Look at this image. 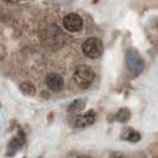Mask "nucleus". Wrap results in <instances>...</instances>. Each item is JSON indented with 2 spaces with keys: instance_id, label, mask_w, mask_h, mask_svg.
I'll list each match as a JSON object with an SVG mask.
<instances>
[{
  "instance_id": "1",
  "label": "nucleus",
  "mask_w": 158,
  "mask_h": 158,
  "mask_svg": "<svg viewBox=\"0 0 158 158\" xmlns=\"http://www.w3.org/2000/svg\"><path fill=\"white\" fill-rule=\"evenodd\" d=\"M95 78V73L91 67L86 64L79 65L74 73V79L78 86L82 89H88Z\"/></svg>"
},
{
  "instance_id": "2",
  "label": "nucleus",
  "mask_w": 158,
  "mask_h": 158,
  "mask_svg": "<svg viewBox=\"0 0 158 158\" xmlns=\"http://www.w3.org/2000/svg\"><path fill=\"white\" fill-rule=\"evenodd\" d=\"M82 50L86 57L95 59L103 55L104 46L100 39L96 37H91L85 41L82 44Z\"/></svg>"
},
{
  "instance_id": "3",
  "label": "nucleus",
  "mask_w": 158,
  "mask_h": 158,
  "mask_svg": "<svg viewBox=\"0 0 158 158\" xmlns=\"http://www.w3.org/2000/svg\"><path fill=\"white\" fill-rule=\"evenodd\" d=\"M96 113L94 110H89L83 114H76L71 120L73 127L81 129L90 127L95 122Z\"/></svg>"
},
{
  "instance_id": "4",
  "label": "nucleus",
  "mask_w": 158,
  "mask_h": 158,
  "mask_svg": "<svg viewBox=\"0 0 158 158\" xmlns=\"http://www.w3.org/2000/svg\"><path fill=\"white\" fill-rule=\"evenodd\" d=\"M126 64L128 68L133 74L139 75L142 72L144 64L142 59L135 50H130L126 56Z\"/></svg>"
},
{
  "instance_id": "5",
  "label": "nucleus",
  "mask_w": 158,
  "mask_h": 158,
  "mask_svg": "<svg viewBox=\"0 0 158 158\" xmlns=\"http://www.w3.org/2000/svg\"><path fill=\"white\" fill-rule=\"evenodd\" d=\"M63 24L64 27L72 33H76L82 30L83 26L82 19L77 14H69L63 18Z\"/></svg>"
},
{
  "instance_id": "6",
  "label": "nucleus",
  "mask_w": 158,
  "mask_h": 158,
  "mask_svg": "<svg viewBox=\"0 0 158 158\" xmlns=\"http://www.w3.org/2000/svg\"><path fill=\"white\" fill-rule=\"evenodd\" d=\"M46 84L51 91L59 93L64 88V79L59 74L50 73L46 77Z\"/></svg>"
},
{
  "instance_id": "7",
  "label": "nucleus",
  "mask_w": 158,
  "mask_h": 158,
  "mask_svg": "<svg viewBox=\"0 0 158 158\" xmlns=\"http://www.w3.org/2000/svg\"><path fill=\"white\" fill-rule=\"evenodd\" d=\"M24 142H25V135L24 133L20 132L17 136L14 137L9 141L7 148V155L8 157L14 156L22 147Z\"/></svg>"
},
{
  "instance_id": "8",
  "label": "nucleus",
  "mask_w": 158,
  "mask_h": 158,
  "mask_svg": "<svg viewBox=\"0 0 158 158\" xmlns=\"http://www.w3.org/2000/svg\"><path fill=\"white\" fill-rule=\"evenodd\" d=\"M122 140L129 141L130 143H137L141 140V135L140 132L133 129L131 127H126L123 129L120 135Z\"/></svg>"
},
{
  "instance_id": "9",
  "label": "nucleus",
  "mask_w": 158,
  "mask_h": 158,
  "mask_svg": "<svg viewBox=\"0 0 158 158\" xmlns=\"http://www.w3.org/2000/svg\"><path fill=\"white\" fill-rule=\"evenodd\" d=\"M131 112L127 108H122L116 114V120L120 123H126L131 118Z\"/></svg>"
},
{
  "instance_id": "10",
  "label": "nucleus",
  "mask_w": 158,
  "mask_h": 158,
  "mask_svg": "<svg viewBox=\"0 0 158 158\" xmlns=\"http://www.w3.org/2000/svg\"><path fill=\"white\" fill-rule=\"evenodd\" d=\"M20 89L24 95L28 96H33L36 93V88L33 84L30 82H24L20 85Z\"/></svg>"
},
{
  "instance_id": "11",
  "label": "nucleus",
  "mask_w": 158,
  "mask_h": 158,
  "mask_svg": "<svg viewBox=\"0 0 158 158\" xmlns=\"http://www.w3.org/2000/svg\"><path fill=\"white\" fill-rule=\"evenodd\" d=\"M85 108V102L82 100H76L68 108V112L70 113H76V112L82 111Z\"/></svg>"
},
{
  "instance_id": "12",
  "label": "nucleus",
  "mask_w": 158,
  "mask_h": 158,
  "mask_svg": "<svg viewBox=\"0 0 158 158\" xmlns=\"http://www.w3.org/2000/svg\"><path fill=\"white\" fill-rule=\"evenodd\" d=\"M109 158H125V156L120 152H112L109 155Z\"/></svg>"
},
{
  "instance_id": "13",
  "label": "nucleus",
  "mask_w": 158,
  "mask_h": 158,
  "mask_svg": "<svg viewBox=\"0 0 158 158\" xmlns=\"http://www.w3.org/2000/svg\"><path fill=\"white\" fill-rule=\"evenodd\" d=\"M77 158H93V157H90V156H88V155H80L78 156Z\"/></svg>"
},
{
  "instance_id": "14",
  "label": "nucleus",
  "mask_w": 158,
  "mask_h": 158,
  "mask_svg": "<svg viewBox=\"0 0 158 158\" xmlns=\"http://www.w3.org/2000/svg\"><path fill=\"white\" fill-rule=\"evenodd\" d=\"M5 1L8 2H11V3H16L17 2H19V0H5Z\"/></svg>"
},
{
  "instance_id": "15",
  "label": "nucleus",
  "mask_w": 158,
  "mask_h": 158,
  "mask_svg": "<svg viewBox=\"0 0 158 158\" xmlns=\"http://www.w3.org/2000/svg\"><path fill=\"white\" fill-rule=\"evenodd\" d=\"M24 158H25V157H24Z\"/></svg>"
}]
</instances>
